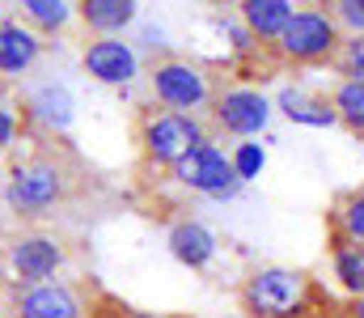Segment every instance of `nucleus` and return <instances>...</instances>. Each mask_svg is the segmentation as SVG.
<instances>
[{"mask_svg": "<svg viewBox=\"0 0 364 318\" xmlns=\"http://www.w3.org/2000/svg\"><path fill=\"white\" fill-rule=\"evenodd\" d=\"M21 132H26L21 102H13V98H4V94H0V153H4V149H13V144L21 140Z\"/></svg>", "mask_w": 364, "mask_h": 318, "instance_id": "obj_24", "label": "nucleus"}, {"mask_svg": "<svg viewBox=\"0 0 364 318\" xmlns=\"http://www.w3.org/2000/svg\"><path fill=\"white\" fill-rule=\"evenodd\" d=\"M170 179L178 183L182 191H195V196H203V200H233V196L242 191L237 174H233V166H229V149H220L212 136H208L199 149H191V153L182 157L178 166L170 170Z\"/></svg>", "mask_w": 364, "mask_h": 318, "instance_id": "obj_7", "label": "nucleus"}, {"mask_svg": "<svg viewBox=\"0 0 364 318\" xmlns=\"http://www.w3.org/2000/svg\"><path fill=\"white\" fill-rule=\"evenodd\" d=\"M335 68L343 73V81H364V34H343L335 51Z\"/></svg>", "mask_w": 364, "mask_h": 318, "instance_id": "obj_22", "label": "nucleus"}, {"mask_svg": "<svg viewBox=\"0 0 364 318\" xmlns=\"http://www.w3.org/2000/svg\"><path fill=\"white\" fill-rule=\"evenodd\" d=\"M339 43H343V30L335 26L326 4H296L292 21L275 38V55L284 64H322V60H335Z\"/></svg>", "mask_w": 364, "mask_h": 318, "instance_id": "obj_5", "label": "nucleus"}, {"mask_svg": "<svg viewBox=\"0 0 364 318\" xmlns=\"http://www.w3.org/2000/svg\"><path fill=\"white\" fill-rule=\"evenodd\" d=\"M331 272H335L339 289H343L352 302L364 297V246L335 238V246H331Z\"/></svg>", "mask_w": 364, "mask_h": 318, "instance_id": "obj_18", "label": "nucleus"}, {"mask_svg": "<svg viewBox=\"0 0 364 318\" xmlns=\"http://www.w3.org/2000/svg\"><path fill=\"white\" fill-rule=\"evenodd\" d=\"M237 297H242L246 318H309L318 289H314V276L301 267L263 263L242 280Z\"/></svg>", "mask_w": 364, "mask_h": 318, "instance_id": "obj_2", "label": "nucleus"}, {"mask_svg": "<svg viewBox=\"0 0 364 318\" xmlns=\"http://www.w3.org/2000/svg\"><path fill=\"white\" fill-rule=\"evenodd\" d=\"M73 183L77 179H73V170H68L64 157H55V153H30L26 161H17L9 170L0 196H4V208L13 212V216L43 221V216H51L55 208L68 204Z\"/></svg>", "mask_w": 364, "mask_h": 318, "instance_id": "obj_1", "label": "nucleus"}, {"mask_svg": "<svg viewBox=\"0 0 364 318\" xmlns=\"http://www.w3.org/2000/svg\"><path fill=\"white\" fill-rule=\"evenodd\" d=\"M208 110H212V123L233 140H259L275 115L272 98L259 85H225L216 90Z\"/></svg>", "mask_w": 364, "mask_h": 318, "instance_id": "obj_8", "label": "nucleus"}, {"mask_svg": "<svg viewBox=\"0 0 364 318\" xmlns=\"http://www.w3.org/2000/svg\"><path fill=\"white\" fill-rule=\"evenodd\" d=\"M4 263H9V276L17 280V289L60 280V272L68 267V242L51 229H21L17 238H9Z\"/></svg>", "mask_w": 364, "mask_h": 318, "instance_id": "obj_6", "label": "nucleus"}, {"mask_svg": "<svg viewBox=\"0 0 364 318\" xmlns=\"http://www.w3.org/2000/svg\"><path fill=\"white\" fill-rule=\"evenodd\" d=\"M81 68L97 85L127 90L140 77V55H136V47L127 38H90L81 47Z\"/></svg>", "mask_w": 364, "mask_h": 318, "instance_id": "obj_9", "label": "nucleus"}, {"mask_svg": "<svg viewBox=\"0 0 364 318\" xmlns=\"http://www.w3.org/2000/svg\"><path fill=\"white\" fill-rule=\"evenodd\" d=\"M203 140H208V127H203L199 115H178V110L153 106L136 123V144H140L144 161L157 166V170H174L182 157L191 149H199Z\"/></svg>", "mask_w": 364, "mask_h": 318, "instance_id": "obj_3", "label": "nucleus"}, {"mask_svg": "<svg viewBox=\"0 0 364 318\" xmlns=\"http://www.w3.org/2000/svg\"><path fill=\"white\" fill-rule=\"evenodd\" d=\"M166 246H170V255L178 259L182 267H191V272H208L216 263V255H220V238L203 221H195V216H182V221L170 225Z\"/></svg>", "mask_w": 364, "mask_h": 318, "instance_id": "obj_12", "label": "nucleus"}, {"mask_svg": "<svg viewBox=\"0 0 364 318\" xmlns=\"http://www.w3.org/2000/svg\"><path fill=\"white\" fill-rule=\"evenodd\" d=\"M77 17L93 38H123V30L140 21V0H81Z\"/></svg>", "mask_w": 364, "mask_h": 318, "instance_id": "obj_14", "label": "nucleus"}, {"mask_svg": "<svg viewBox=\"0 0 364 318\" xmlns=\"http://www.w3.org/2000/svg\"><path fill=\"white\" fill-rule=\"evenodd\" d=\"M292 13H296V4L292 0H242L237 4V21L250 30V38L263 47H275V38L284 34V26L292 21Z\"/></svg>", "mask_w": 364, "mask_h": 318, "instance_id": "obj_16", "label": "nucleus"}, {"mask_svg": "<svg viewBox=\"0 0 364 318\" xmlns=\"http://www.w3.org/2000/svg\"><path fill=\"white\" fill-rule=\"evenodd\" d=\"M229 166H233L237 183L246 187V183H255V179L267 170V149H263L259 140H237V144L229 149Z\"/></svg>", "mask_w": 364, "mask_h": 318, "instance_id": "obj_21", "label": "nucleus"}, {"mask_svg": "<svg viewBox=\"0 0 364 318\" xmlns=\"http://www.w3.org/2000/svg\"><path fill=\"white\" fill-rule=\"evenodd\" d=\"M21 119L34 123V127H43V132H51V136H64L73 127V119H77V98H73L68 85L43 81V85H34L21 98Z\"/></svg>", "mask_w": 364, "mask_h": 318, "instance_id": "obj_11", "label": "nucleus"}, {"mask_svg": "<svg viewBox=\"0 0 364 318\" xmlns=\"http://www.w3.org/2000/svg\"><path fill=\"white\" fill-rule=\"evenodd\" d=\"M348 314H352V318H364V297H356V302H352V310H348Z\"/></svg>", "mask_w": 364, "mask_h": 318, "instance_id": "obj_27", "label": "nucleus"}, {"mask_svg": "<svg viewBox=\"0 0 364 318\" xmlns=\"http://www.w3.org/2000/svg\"><path fill=\"white\" fill-rule=\"evenodd\" d=\"M123 318H174V314H153V310H132V314H123Z\"/></svg>", "mask_w": 364, "mask_h": 318, "instance_id": "obj_26", "label": "nucleus"}, {"mask_svg": "<svg viewBox=\"0 0 364 318\" xmlns=\"http://www.w3.org/2000/svg\"><path fill=\"white\" fill-rule=\"evenodd\" d=\"M43 51V34H34L21 17H0V77H26Z\"/></svg>", "mask_w": 364, "mask_h": 318, "instance_id": "obj_13", "label": "nucleus"}, {"mask_svg": "<svg viewBox=\"0 0 364 318\" xmlns=\"http://www.w3.org/2000/svg\"><path fill=\"white\" fill-rule=\"evenodd\" d=\"M149 90L161 110H178V115H199L208 110L216 98V85H212V73L186 55H166V60H153L149 68Z\"/></svg>", "mask_w": 364, "mask_h": 318, "instance_id": "obj_4", "label": "nucleus"}, {"mask_svg": "<svg viewBox=\"0 0 364 318\" xmlns=\"http://www.w3.org/2000/svg\"><path fill=\"white\" fill-rule=\"evenodd\" d=\"M331 225H335V238L364 246V187L343 191V196L335 200V208H331Z\"/></svg>", "mask_w": 364, "mask_h": 318, "instance_id": "obj_20", "label": "nucleus"}, {"mask_svg": "<svg viewBox=\"0 0 364 318\" xmlns=\"http://www.w3.org/2000/svg\"><path fill=\"white\" fill-rule=\"evenodd\" d=\"M21 21L34 30V34H64L77 17V4L73 0H21Z\"/></svg>", "mask_w": 364, "mask_h": 318, "instance_id": "obj_17", "label": "nucleus"}, {"mask_svg": "<svg viewBox=\"0 0 364 318\" xmlns=\"http://www.w3.org/2000/svg\"><path fill=\"white\" fill-rule=\"evenodd\" d=\"M90 306L73 280H43L13 293V318H85Z\"/></svg>", "mask_w": 364, "mask_h": 318, "instance_id": "obj_10", "label": "nucleus"}, {"mask_svg": "<svg viewBox=\"0 0 364 318\" xmlns=\"http://www.w3.org/2000/svg\"><path fill=\"white\" fill-rule=\"evenodd\" d=\"M272 106L296 127H335V110H331V98L326 94H314L305 85H284L272 98Z\"/></svg>", "mask_w": 364, "mask_h": 318, "instance_id": "obj_15", "label": "nucleus"}, {"mask_svg": "<svg viewBox=\"0 0 364 318\" xmlns=\"http://www.w3.org/2000/svg\"><path fill=\"white\" fill-rule=\"evenodd\" d=\"M136 55H153V60H166L170 55V34H166V26H153V21H140V30H136Z\"/></svg>", "mask_w": 364, "mask_h": 318, "instance_id": "obj_23", "label": "nucleus"}, {"mask_svg": "<svg viewBox=\"0 0 364 318\" xmlns=\"http://www.w3.org/2000/svg\"><path fill=\"white\" fill-rule=\"evenodd\" d=\"M326 98H331L335 119H339L352 136H364V81H335V90H331Z\"/></svg>", "mask_w": 364, "mask_h": 318, "instance_id": "obj_19", "label": "nucleus"}, {"mask_svg": "<svg viewBox=\"0 0 364 318\" xmlns=\"http://www.w3.org/2000/svg\"><path fill=\"white\" fill-rule=\"evenodd\" d=\"M326 9L343 34H364V0H331Z\"/></svg>", "mask_w": 364, "mask_h": 318, "instance_id": "obj_25", "label": "nucleus"}]
</instances>
